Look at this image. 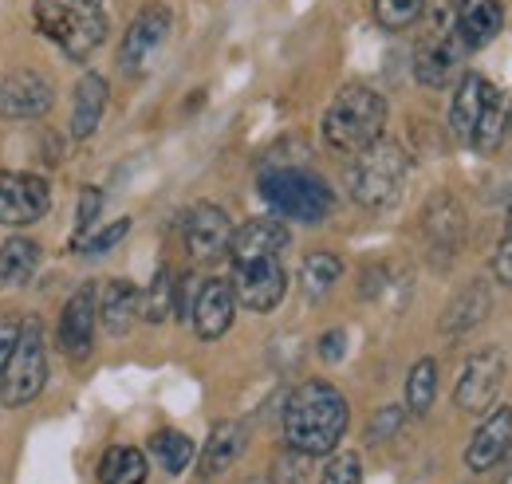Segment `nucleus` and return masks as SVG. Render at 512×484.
Wrapping results in <instances>:
<instances>
[{"label":"nucleus","instance_id":"nucleus-1","mask_svg":"<svg viewBox=\"0 0 512 484\" xmlns=\"http://www.w3.org/2000/svg\"><path fill=\"white\" fill-rule=\"evenodd\" d=\"M347 425H351V406L343 390L323 378L300 382L284 402V441L304 457L335 453Z\"/></svg>","mask_w":512,"mask_h":484},{"label":"nucleus","instance_id":"nucleus-2","mask_svg":"<svg viewBox=\"0 0 512 484\" xmlns=\"http://www.w3.org/2000/svg\"><path fill=\"white\" fill-rule=\"evenodd\" d=\"M323 142L335 154L355 158L371 142H379L386 130V99L367 83H347L323 111Z\"/></svg>","mask_w":512,"mask_h":484},{"label":"nucleus","instance_id":"nucleus-3","mask_svg":"<svg viewBox=\"0 0 512 484\" xmlns=\"http://www.w3.org/2000/svg\"><path fill=\"white\" fill-rule=\"evenodd\" d=\"M32 16H36L40 36L60 44L67 60H87L107 40L103 0H36Z\"/></svg>","mask_w":512,"mask_h":484},{"label":"nucleus","instance_id":"nucleus-4","mask_svg":"<svg viewBox=\"0 0 512 484\" xmlns=\"http://www.w3.org/2000/svg\"><path fill=\"white\" fill-rule=\"evenodd\" d=\"M410 174V158L398 142H371L367 150L355 154L347 170V189L363 209H390L402 197V185Z\"/></svg>","mask_w":512,"mask_h":484},{"label":"nucleus","instance_id":"nucleus-5","mask_svg":"<svg viewBox=\"0 0 512 484\" xmlns=\"http://www.w3.org/2000/svg\"><path fill=\"white\" fill-rule=\"evenodd\" d=\"M260 197L280 217L300 221V225H320V221H327V213L335 209L331 185L316 178V174H308V170H292V166L260 174Z\"/></svg>","mask_w":512,"mask_h":484},{"label":"nucleus","instance_id":"nucleus-6","mask_svg":"<svg viewBox=\"0 0 512 484\" xmlns=\"http://www.w3.org/2000/svg\"><path fill=\"white\" fill-rule=\"evenodd\" d=\"M48 386V347H44V327L40 319H24L20 323V339L16 351L0 374V402L8 410L28 406L32 398H40V390Z\"/></svg>","mask_w":512,"mask_h":484},{"label":"nucleus","instance_id":"nucleus-7","mask_svg":"<svg viewBox=\"0 0 512 484\" xmlns=\"http://www.w3.org/2000/svg\"><path fill=\"white\" fill-rule=\"evenodd\" d=\"M465 56L469 52L461 48V40L453 32V4L449 8H434L430 28H426V36L414 48V79L422 87H449L457 79Z\"/></svg>","mask_w":512,"mask_h":484},{"label":"nucleus","instance_id":"nucleus-8","mask_svg":"<svg viewBox=\"0 0 512 484\" xmlns=\"http://www.w3.org/2000/svg\"><path fill=\"white\" fill-rule=\"evenodd\" d=\"M505 374H509V363L497 347H485V351L469 355V363L461 366V378L453 386V406L461 414H489L497 406Z\"/></svg>","mask_w":512,"mask_h":484},{"label":"nucleus","instance_id":"nucleus-9","mask_svg":"<svg viewBox=\"0 0 512 484\" xmlns=\"http://www.w3.org/2000/svg\"><path fill=\"white\" fill-rule=\"evenodd\" d=\"M48 209H52L48 178L0 170V225L4 229H28V225L44 221Z\"/></svg>","mask_w":512,"mask_h":484},{"label":"nucleus","instance_id":"nucleus-10","mask_svg":"<svg viewBox=\"0 0 512 484\" xmlns=\"http://www.w3.org/2000/svg\"><path fill=\"white\" fill-rule=\"evenodd\" d=\"M170 32H174V12H170L166 4H146V8L130 20L127 32H123L119 67H123L127 75H138L146 63L158 56V48L170 40Z\"/></svg>","mask_w":512,"mask_h":484},{"label":"nucleus","instance_id":"nucleus-11","mask_svg":"<svg viewBox=\"0 0 512 484\" xmlns=\"http://www.w3.org/2000/svg\"><path fill=\"white\" fill-rule=\"evenodd\" d=\"M233 296L249 311H272L288 296V272L280 264V256H264V260H245L233 264Z\"/></svg>","mask_w":512,"mask_h":484},{"label":"nucleus","instance_id":"nucleus-12","mask_svg":"<svg viewBox=\"0 0 512 484\" xmlns=\"http://www.w3.org/2000/svg\"><path fill=\"white\" fill-rule=\"evenodd\" d=\"M95 288L79 284L67 296L64 311H60V327H56V343L64 347L67 359H87L95 347V323H99V307H95Z\"/></svg>","mask_w":512,"mask_h":484},{"label":"nucleus","instance_id":"nucleus-13","mask_svg":"<svg viewBox=\"0 0 512 484\" xmlns=\"http://www.w3.org/2000/svg\"><path fill=\"white\" fill-rule=\"evenodd\" d=\"M182 233H186V248H190L193 260H217L229 252L233 241V221L221 205L213 201H197L186 221H182Z\"/></svg>","mask_w":512,"mask_h":484},{"label":"nucleus","instance_id":"nucleus-14","mask_svg":"<svg viewBox=\"0 0 512 484\" xmlns=\"http://www.w3.org/2000/svg\"><path fill=\"white\" fill-rule=\"evenodd\" d=\"M56 103V87L44 71H12L0 83V115L4 119H40Z\"/></svg>","mask_w":512,"mask_h":484},{"label":"nucleus","instance_id":"nucleus-15","mask_svg":"<svg viewBox=\"0 0 512 484\" xmlns=\"http://www.w3.org/2000/svg\"><path fill=\"white\" fill-rule=\"evenodd\" d=\"M233 315H237V296H233V284L229 280H205L197 288L190 323L201 343H217L233 327Z\"/></svg>","mask_w":512,"mask_h":484},{"label":"nucleus","instance_id":"nucleus-16","mask_svg":"<svg viewBox=\"0 0 512 484\" xmlns=\"http://www.w3.org/2000/svg\"><path fill=\"white\" fill-rule=\"evenodd\" d=\"M505 28V8L501 0H457L453 4V32L465 52L489 48Z\"/></svg>","mask_w":512,"mask_h":484},{"label":"nucleus","instance_id":"nucleus-17","mask_svg":"<svg viewBox=\"0 0 512 484\" xmlns=\"http://www.w3.org/2000/svg\"><path fill=\"white\" fill-rule=\"evenodd\" d=\"M512 445V406H493L485 414V422L477 425V433L469 437L465 449V465L469 473H489L501 465V457L509 453Z\"/></svg>","mask_w":512,"mask_h":484},{"label":"nucleus","instance_id":"nucleus-18","mask_svg":"<svg viewBox=\"0 0 512 484\" xmlns=\"http://www.w3.org/2000/svg\"><path fill=\"white\" fill-rule=\"evenodd\" d=\"M292 241L288 225L276 221V217H253L245 221L241 229H233V241H229V256L233 264H245V260H264V256H280Z\"/></svg>","mask_w":512,"mask_h":484},{"label":"nucleus","instance_id":"nucleus-19","mask_svg":"<svg viewBox=\"0 0 512 484\" xmlns=\"http://www.w3.org/2000/svg\"><path fill=\"white\" fill-rule=\"evenodd\" d=\"M493 95H497V87L481 71H465L457 79V91H453V103H449V130H453V138H461V142L473 138L477 119H481V111L489 107Z\"/></svg>","mask_w":512,"mask_h":484},{"label":"nucleus","instance_id":"nucleus-20","mask_svg":"<svg viewBox=\"0 0 512 484\" xmlns=\"http://www.w3.org/2000/svg\"><path fill=\"white\" fill-rule=\"evenodd\" d=\"M95 307H99L103 331L123 339V335H130V327L142 319V292L130 280H107L103 292L95 296Z\"/></svg>","mask_w":512,"mask_h":484},{"label":"nucleus","instance_id":"nucleus-21","mask_svg":"<svg viewBox=\"0 0 512 484\" xmlns=\"http://www.w3.org/2000/svg\"><path fill=\"white\" fill-rule=\"evenodd\" d=\"M107 95L111 91H107V79L99 71H83L79 75V83L71 91V138L87 142L99 130V122L107 115Z\"/></svg>","mask_w":512,"mask_h":484},{"label":"nucleus","instance_id":"nucleus-22","mask_svg":"<svg viewBox=\"0 0 512 484\" xmlns=\"http://www.w3.org/2000/svg\"><path fill=\"white\" fill-rule=\"evenodd\" d=\"M245 445H249L245 425L241 422H217L213 429H209V441H205L201 461H197L201 477H221L225 469H233V465L241 461Z\"/></svg>","mask_w":512,"mask_h":484},{"label":"nucleus","instance_id":"nucleus-23","mask_svg":"<svg viewBox=\"0 0 512 484\" xmlns=\"http://www.w3.org/2000/svg\"><path fill=\"white\" fill-rule=\"evenodd\" d=\"M493 311V296H489V284L485 280H473L469 288H461L453 303L446 307V315H442V331L446 335H465V331H473L477 323H485V315Z\"/></svg>","mask_w":512,"mask_h":484},{"label":"nucleus","instance_id":"nucleus-24","mask_svg":"<svg viewBox=\"0 0 512 484\" xmlns=\"http://www.w3.org/2000/svg\"><path fill=\"white\" fill-rule=\"evenodd\" d=\"M426 237L434 248H442V252H453L457 241H461V233H465V217H461V205L446 197V193H438L430 205H426Z\"/></svg>","mask_w":512,"mask_h":484},{"label":"nucleus","instance_id":"nucleus-25","mask_svg":"<svg viewBox=\"0 0 512 484\" xmlns=\"http://www.w3.org/2000/svg\"><path fill=\"white\" fill-rule=\"evenodd\" d=\"M99 484H146L150 477V461L142 449L134 445H111L103 457H99Z\"/></svg>","mask_w":512,"mask_h":484},{"label":"nucleus","instance_id":"nucleus-26","mask_svg":"<svg viewBox=\"0 0 512 484\" xmlns=\"http://www.w3.org/2000/svg\"><path fill=\"white\" fill-rule=\"evenodd\" d=\"M40 268V244L28 237H8L0 244V288H24Z\"/></svg>","mask_w":512,"mask_h":484},{"label":"nucleus","instance_id":"nucleus-27","mask_svg":"<svg viewBox=\"0 0 512 484\" xmlns=\"http://www.w3.org/2000/svg\"><path fill=\"white\" fill-rule=\"evenodd\" d=\"M339 276H343V260L335 252H327V248L308 252L304 264H300V288H304L308 300H323L339 284Z\"/></svg>","mask_w":512,"mask_h":484},{"label":"nucleus","instance_id":"nucleus-28","mask_svg":"<svg viewBox=\"0 0 512 484\" xmlns=\"http://www.w3.org/2000/svg\"><path fill=\"white\" fill-rule=\"evenodd\" d=\"M434 398H438V363L418 359L406 374V410L414 418H426L434 410Z\"/></svg>","mask_w":512,"mask_h":484},{"label":"nucleus","instance_id":"nucleus-29","mask_svg":"<svg viewBox=\"0 0 512 484\" xmlns=\"http://www.w3.org/2000/svg\"><path fill=\"white\" fill-rule=\"evenodd\" d=\"M174 292H178V272L174 268H158L150 288L142 292V319L146 323H166L174 315Z\"/></svg>","mask_w":512,"mask_h":484},{"label":"nucleus","instance_id":"nucleus-30","mask_svg":"<svg viewBox=\"0 0 512 484\" xmlns=\"http://www.w3.org/2000/svg\"><path fill=\"white\" fill-rule=\"evenodd\" d=\"M150 453L158 457V465L166 469V473H186L193 461V441L182 433V429H158L154 437H150Z\"/></svg>","mask_w":512,"mask_h":484},{"label":"nucleus","instance_id":"nucleus-31","mask_svg":"<svg viewBox=\"0 0 512 484\" xmlns=\"http://www.w3.org/2000/svg\"><path fill=\"white\" fill-rule=\"evenodd\" d=\"M430 0H375L371 12H375V24L383 32H406L414 28L422 16H426Z\"/></svg>","mask_w":512,"mask_h":484},{"label":"nucleus","instance_id":"nucleus-32","mask_svg":"<svg viewBox=\"0 0 512 484\" xmlns=\"http://www.w3.org/2000/svg\"><path fill=\"white\" fill-rule=\"evenodd\" d=\"M509 134V119H505V103H501V91L489 99V107L481 111V119H477V130H473V138H469V146H477L481 154H497V146H501V138Z\"/></svg>","mask_w":512,"mask_h":484},{"label":"nucleus","instance_id":"nucleus-33","mask_svg":"<svg viewBox=\"0 0 512 484\" xmlns=\"http://www.w3.org/2000/svg\"><path fill=\"white\" fill-rule=\"evenodd\" d=\"M320 484H363V457L347 453V449L343 453H327Z\"/></svg>","mask_w":512,"mask_h":484},{"label":"nucleus","instance_id":"nucleus-34","mask_svg":"<svg viewBox=\"0 0 512 484\" xmlns=\"http://www.w3.org/2000/svg\"><path fill=\"white\" fill-rule=\"evenodd\" d=\"M99 213H103V193H99L95 185H83V189H79V201H75V244L95 229Z\"/></svg>","mask_w":512,"mask_h":484},{"label":"nucleus","instance_id":"nucleus-35","mask_svg":"<svg viewBox=\"0 0 512 484\" xmlns=\"http://www.w3.org/2000/svg\"><path fill=\"white\" fill-rule=\"evenodd\" d=\"M130 233V217H119L115 225H107V229H99V233H87L83 241L75 244V252H83V256H103V252H111L115 244L123 241Z\"/></svg>","mask_w":512,"mask_h":484},{"label":"nucleus","instance_id":"nucleus-36","mask_svg":"<svg viewBox=\"0 0 512 484\" xmlns=\"http://www.w3.org/2000/svg\"><path fill=\"white\" fill-rule=\"evenodd\" d=\"M402 418H406V410H402V406H383V410L375 414L371 429H367V441H371V445H379V441H390V437L398 433Z\"/></svg>","mask_w":512,"mask_h":484},{"label":"nucleus","instance_id":"nucleus-37","mask_svg":"<svg viewBox=\"0 0 512 484\" xmlns=\"http://www.w3.org/2000/svg\"><path fill=\"white\" fill-rule=\"evenodd\" d=\"M197 288H201V280H197L193 272L178 276V292H174V319H190L193 300H197Z\"/></svg>","mask_w":512,"mask_h":484},{"label":"nucleus","instance_id":"nucleus-38","mask_svg":"<svg viewBox=\"0 0 512 484\" xmlns=\"http://www.w3.org/2000/svg\"><path fill=\"white\" fill-rule=\"evenodd\" d=\"M493 276L501 288H512V233H505V241L493 252Z\"/></svg>","mask_w":512,"mask_h":484},{"label":"nucleus","instance_id":"nucleus-39","mask_svg":"<svg viewBox=\"0 0 512 484\" xmlns=\"http://www.w3.org/2000/svg\"><path fill=\"white\" fill-rule=\"evenodd\" d=\"M347 355V331L335 327V331H323L320 335V359L323 363H339Z\"/></svg>","mask_w":512,"mask_h":484},{"label":"nucleus","instance_id":"nucleus-40","mask_svg":"<svg viewBox=\"0 0 512 484\" xmlns=\"http://www.w3.org/2000/svg\"><path fill=\"white\" fill-rule=\"evenodd\" d=\"M16 339H20V323L16 319H0V374H4V366L16 351Z\"/></svg>","mask_w":512,"mask_h":484},{"label":"nucleus","instance_id":"nucleus-41","mask_svg":"<svg viewBox=\"0 0 512 484\" xmlns=\"http://www.w3.org/2000/svg\"><path fill=\"white\" fill-rule=\"evenodd\" d=\"M501 484H512V445H509V453L501 457Z\"/></svg>","mask_w":512,"mask_h":484},{"label":"nucleus","instance_id":"nucleus-42","mask_svg":"<svg viewBox=\"0 0 512 484\" xmlns=\"http://www.w3.org/2000/svg\"><path fill=\"white\" fill-rule=\"evenodd\" d=\"M505 229L512 233V205H509V221H505Z\"/></svg>","mask_w":512,"mask_h":484},{"label":"nucleus","instance_id":"nucleus-43","mask_svg":"<svg viewBox=\"0 0 512 484\" xmlns=\"http://www.w3.org/2000/svg\"><path fill=\"white\" fill-rule=\"evenodd\" d=\"M509 134H512V119H509Z\"/></svg>","mask_w":512,"mask_h":484}]
</instances>
